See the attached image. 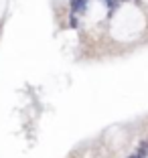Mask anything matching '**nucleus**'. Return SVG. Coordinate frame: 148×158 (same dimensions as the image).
<instances>
[{"mask_svg": "<svg viewBox=\"0 0 148 158\" xmlns=\"http://www.w3.org/2000/svg\"><path fill=\"white\" fill-rule=\"evenodd\" d=\"M71 8H73V12L83 14L87 8V0H71Z\"/></svg>", "mask_w": 148, "mask_h": 158, "instance_id": "obj_1", "label": "nucleus"}, {"mask_svg": "<svg viewBox=\"0 0 148 158\" xmlns=\"http://www.w3.org/2000/svg\"><path fill=\"white\" fill-rule=\"evenodd\" d=\"M130 158H142V156H140V154H132V156H130Z\"/></svg>", "mask_w": 148, "mask_h": 158, "instance_id": "obj_2", "label": "nucleus"}]
</instances>
